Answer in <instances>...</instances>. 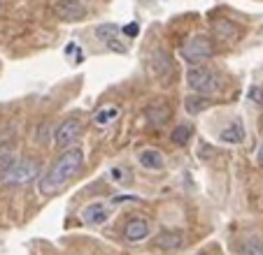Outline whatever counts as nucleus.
Wrapping results in <instances>:
<instances>
[{
  "label": "nucleus",
  "instance_id": "5",
  "mask_svg": "<svg viewBox=\"0 0 263 255\" xmlns=\"http://www.w3.org/2000/svg\"><path fill=\"white\" fill-rule=\"evenodd\" d=\"M82 133V121L80 118H65L59 128L54 130V144L56 148H68Z\"/></svg>",
  "mask_w": 263,
  "mask_h": 255
},
{
  "label": "nucleus",
  "instance_id": "11",
  "mask_svg": "<svg viewBox=\"0 0 263 255\" xmlns=\"http://www.w3.org/2000/svg\"><path fill=\"white\" fill-rule=\"evenodd\" d=\"M156 246L161 250H177L184 246V235L182 232H175V230H168V232H161L156 237Z\"/></svg>",
  "mask_w": 263,
  "mask_h": 255
},
{
  "label": "nucleus",
  "instance_id": "20",
  "mask_svg": "<svg viewBox=\"0 0 263 255\" xmlns=\"http://www.w3.org/2000/svg\"><path fill=\"white\" fill-rule=\"evenodd\" d=\"M258 162L263 165V144H261V148H258Z\"/></svg>",
  "mask_w": 263,
  "mask_h": 255
},
{
  "label": "nucleus",
  "instance_id": "13",
  "mask_svg": "<svg viewBox=\"0 0 263 255\" xmlns=\"http://www.w3.org/2000/svg\"><path fill=\"white\" fill-rule=\"evenodd\" d=\"M16 162V151H14V144L12 142H3L0 144V177L10 169L12 165Z\"/></svg>",
  "mask_w": 263,
  "mask_h": 255
},
{
  "label": "nucleus",
  "instance_id": "17",
  "mask_svg": "<svg viewBox=\"0 0 263 255\" xmlns=\"http://www.w3.org/2000/svg\"><path fill=\"white\" fill-rule=\"evenodd\" d=\"M117 33H119V26H117V24H100V26H96V37L103 39V42L115 39Z\"/></svg>",
  "mask_w": 263,
  "mask_h": 255
},
{
  "label": "nucleus",
  "instance_id": "4",
  "mask_svg": "<svg viewBox=\"0 0 263 255\" xmlns=\"http://www.w3.org/2000/svg\"><path fill=\"white\" fill-rule=\"evenodd\" d=\"M212 56H214V42L208 35H194L182 47V58L189 65H200L208 58H212Z\"/></svg>",
  "mask_w": 263,
  "mask_h": 255
},
{
  "label": "nucleus",
  "instance_id": "1",
  "mask_svg": "<svg viewBox=\"0 0 263 255\" xmlns=\"http://www.w3.org/2000/svg\"><path fill=\"white\" fill-rule=\"evenodd\" d=\"M82 165H84V151H82L80 146L63 151L59 156V160H56L45 172V177L40 179V190L45 193V195L59 190L63 183H68L70 179L74 177V172H77Z\"/></svg>",
  "mask_w": 263,
  "mask_h": 255
},
{
  "label": "nucleus",
  "instance_id": "19",
  "mask_svg": "<svg viewBox=\"0 0 263 255\" xmlns=\"http://www.w3.org/2000/svg\"><path fill=\"white\" fill-rule=\"evenodd\" d=\"M138 24H128V26H124V33L128 35V37H135V35H138Z\"/></svg>",
  "mask_w": 263,
  "mask_h": 255
},
{
  "label": "nucleus",
  "instance_id": "18",
  "mask_svg": "<svg viewBox=\"0 0 263 255\" xmlns=\"http://www.w3.org/2000/svg\"><path fill=\"white\" fill-rule=\"evenodd\" d=\"M240 255H263V244H258V241H249Z\"/></svg>",
  "mask_w": 263,
  "mask_h": 255
},
{
  "label": "nucleus",
  "instance_id": "15",
  "mask_svg": "<svg viewBox=\"0 0 263 255\" xmlns=\"http://www.w3.org/2000/svg\"><path fill=\"white\" fill-rule=\"evenodd\" d=\"M210 104V100H205V95H186V100H184V107H186V112L189 114H200L205 107Z\"/></svg>",
  "mask_w": 263,
  "mask_h": 255
},
{
  "label": "nucleus",
  "instance_id": "9",
  "mask_svg": "<svg viewBox=\"0 0 263 255\" xmlns=\"http://www.w3.org/2000/svg\"><path fill=\"white\" fill-rule=\"evenodd\" d=\"M219 139L226 144H242L245 142V125L240 118H235V121H231L229 125L221 130V135H219Z\"/></svg>",
  "mask_w": 263,
  "mask_h": 255
},
{
  "label": "nucleus",
  "instance_id": "10",
  "mask_svg": "<svg viewBox=\"0 0 263 255\" xmlns=\"http://www.w3.org/2000/svg\"><path fill=\"white\" fill-rule=\"evenodd\" d=\"M212 30H214V35H217L219 39H226V42H235V39L240 37V28L233 24V21H229V19L214 21Z\"/></svg>",
  "mask_w": 263,
  "mask_h": 255
},
{
  "label": "nucleus",
  "instance_id": "16",
  "mask_svg": "<svg viewBox=\"0 0 263 255\" xmlns=\"http://www.w3.org/2000/svg\"><path fill=\"white\" fill-rule=\"evenodd\" d=\"M191 133H194V128L191 125H177L173 130V135H170V139H173V144H177V146H186L191 139Z\"/></svg>",
  "mask_w": 263,
  "mask_h": 255
},
{
  "label": "nucleus",
  "instance_id": "2",
  "mask_svg": "<svg viewBox=\"0 0 263 255\" xmlns=\"http://www.w3.org/2000/svg\"><path fill=\"white\" fill-rule=\"evenodd\" d=\"M186 83H189L191 91H196V93H203V95L217 93L219 86H221V81H219V74L214 72L212 68H208L205 63L191 65L189 72H186Z\"/></svg>",
  "mask_w": 263,
  "mask_h": 255
},
{
  "label": "nucleus",
  "instance_id": "8",
  "mask_svg": "<svg viewBox=\"0 0 263 255\" xmlns=\"http://www.w3.org/2000/svg\"><path fill=\"white\" fill-rule=\"evenodd\" d=\"M56 14H59L63 21H77L86 14V10L82 7V3H77V0H61L59 5H56Z\"/></svg>",
  "mask_w": 263,
  "mask_h": 255
},
{
  "label": "nucleus",
  "instance_id": "3",
  "mask_svg": "<svg viewBox=\"0 0 263 255\" xmlns=\"http://www.w3.org/2000/svg\"><path fill=\"white\" fill-rule=\"evenodd\" d=\"M37 174H40V162L33 160V158H21L0 179L5 186H24V183L33 181Z\"/></svg>",
  "mask_w": 263,
  "mask_h": 255
},
{
  "label": "nucleus",
  "instance_id": "14",
  "mask_svg": "<svg viewBox=\"0 0 263 255\" xmlns=\"http://www.w3.org/2000/svg\"><path fill=\"white\" fill-rule=\"evenodd\" d=\"M117 118H119V107H103V109H98L96 112V116H93V121L98 123V125H107V123H115Z\"/></svg>",
  "mask_w": 263,
  "mask_h": 255
},
{
  "label": "nucleus",
  "instance_id": "7",
  "mask_svg": "<svg viewBox=\"0 0 263 255\" xmlns=\"http://www.w3.org/2000/svg\"><path fill=\"white\" fill-rule=\"evenodd\" d=\"M149 230H152L149 221H144V218H130V221L126 223V227H124V237L130 241V244H135V241L147 239Z\"/></svg>",
  "mask_w": 263,
  "mask_h": 255
},
{
  "label": "nucleus",
  "instance_id": "6",
  "mask_svg": "<svg viewBox=\"0 0 263 255\" xmlns=\"http://www.w3.org/2000/svg\"><path fill=\"white\" fill-rule=\"evenodd\" d=\"M109 218V204L107 202H91L89 206H84L82 211V221L86 225H103Z\"/></svg>",
  "mask_w": 263,
  "mask_h": 255
},
{
  "label": "nucleus",
  "instance_id": "12",
  "mask_svg": "<svg viewBox=\"0 0 263 255\" xmlns=\"http://www.w3.org/2000/svg\"><path fill=\"white\" fill-rule=\"evenodd\" d=\"M138 162L144 167V169H152V172L163 169V156H161L156 148H144V151H140Z\"/></svg>",
  "mask_w": 263,
  "mask_h": 255
}]
</instances>
